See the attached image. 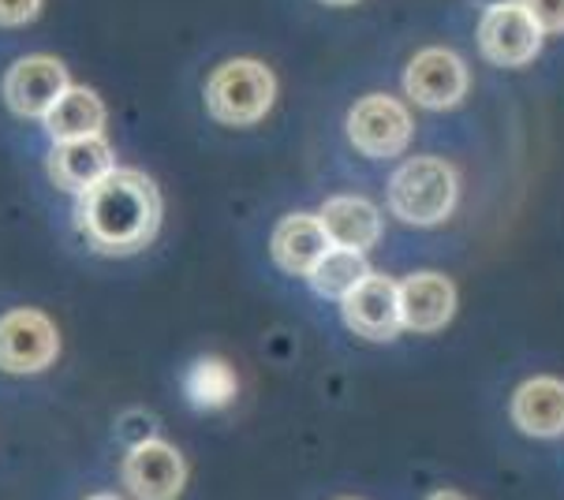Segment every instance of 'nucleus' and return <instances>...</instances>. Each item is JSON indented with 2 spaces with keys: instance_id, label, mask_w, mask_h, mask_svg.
Returning <instances> with one entry per match:
<instances>
[{
  "instance_id": "aec40b11",
  "label": "nucleus",
  "mask_w": 564,
  "mask_h": 500,
  "mask_svg": "<svg viewBox=\"0 0 564 500\" xmlns=\"http://www.w3.org/2000/svg\"><path fill=\"white\" fill-rule=\"evenodd\" d=\"M120 434H123V445L135 448L142 441H154L158 437V422L147 415V411H128L120 419Z\"/></svg>"
},
{
  "instance_id": "2eb2a0df",
  "label": "nucleus",
  "mask_w": 564,
  "mask_h": 500,
  "mask_svg": "<svg viewBox=\"0 0 564 500\" xmlns=\"http://www.w3.org/2000/svg\"><path fill=\"white\" fill-rule=\"evenodd\" d=\"M329 236H325V228H322V220L318 217H311V214H292V217H284L281 225H276V232H273V258H276V265L284 269V273H292V276H307L314 262L329 250Z\"/></svg>"
},
{
  "instance_id": "20e7f679",
  "label": "nucleus",
  "mask_w": 564,
  "mask_h": 500,
  "mask_svg": "<svg viewBox=\"0 0 564 500\" xmlns=\"http://www.w3.org/2000/svg\"><path fill=\"white\" fill-rule=\"evenodd\" d=\"M61 351L56 325L42 311H8L0 317V370L12 378H31L53 367Z\"/></svg>"
},
{
  "instance_id": "b1692460",
  "label": "nucleus",
  "mask_w": 564,
  "mask_h": 500,
  "mask_svg": "<svg viewBox=\"0 0 564 500\" xmlns=\"http://www.w3.org/2000/svg\"><path fill=\"white\" fill-rule=\"evenodd\" d=\"M325 4H356V0H325Z\"/></svg>"
},
{
  "instance_id": "f03ea898",
  "label": "nucleus",
  "mask_w": 564,
  "mask_h": 500,
  "mask_svg": "<svg viewBox=\"0 0 564 500\" xmlns=\"http://www.w3.org/2000/svg\"><path fill=\"white\" fill-rule=\"evenodd\" d=\"M460 198V176L442 157H411L389 180V209L411 228H434L448 220Z\"/></svg>"
},
{
  "instance_id": "f8f14e48",
  "label": "nucleus",
  "mask_w": 564,
  "mask_h": 500,
  "mask_svg": "<svg viewBox=\"0 0 564 500\" xmlns=\"http://www.w3.org/2000/svg\"><path fill=\"white\" fill-rule=\"evenodd\" d=\"M512 422L528 437L553 441L564 437V381L528 378L512 392Z\"/></svg>"
},
{
  "instance_id": "a211bd4d",
  "label": "nucleus",
  "mask_w": 564,
  "mask_h": 500,
  "mask_svg": "<svg viewBox=\"0 0 564 500\" xmlns=\"http://www.w3.org/2000/svg\"><path fill=\"white\" fill-rule=\"evenodd\" d=\"M367 273H370L367 250L329 247L318 258V262H314V269L307 273V281H311L314 292L325 295V300H344V295H348Z\"/></svg>"
},
{
  "instance_id": "7ed1b4c3",
  "label": "nucleus",
  "mask_w": 564,
  "mask_h": 500,
  "mask_svg": "<svg viewBox=\"0 0 564 500\" xmlns=\"http://www.w3.org/2000/svg\"><path fill=\"white\" fill-rule=\"evenodd\" d=\"M276 98V79L262 61H225L209 75L206 83V109L214 120L228 128H247V123L262 120Z\"/></svg>"
},
{
  "instance_id": "9b49d317",
  "label": "nucleus",
  "mask_w": 564,
  "mask_h": 500,
  "mask_svg": "<svg viewBox=\"0 0 564 500\" xmlns=\"http://www.w3.org/2000/svg\"><path fill=\"white\" fill-rule=\"evenodd\" d=\"M400 325L411 333L445 329L456 314V287L442 273H411L397 284Z\"/></svg>"
},
{
  "instance_id": "6ab92c4d",
  "label": "nucleus",
  "mask_w": 564,
  "mask_h": 500,
  "mask_svg": "<svg viewBox=\"0 0 564 500\" xmlns=\"http://www.w3.org/2000/svg\"><path fill=\"white\" fill-rule=\"evenodd\" d=\"M542 34H564V0H520Z\"/></svg>"
},
{
  "instance_id": "ddd939ff",
  "label": "nucleus",
  "mask_w": 564,
  "mask_h": 500,
  "mask_svg": "<svg viewBox=\"0 0 564 500\" xmlns=\"http://www.w3.org/2000/svg\"><path fill=\"white\" fill-rule=\"evenodd\" d=\"M117 169L112 161V150L101 134H90V139H72V142H56L50 153V176L53 184L68 195H83L86 187H94L105 172Z\"/></svg>"
},
{
  "instance_id": "dca6fc26",
  "label": "nucleus",
  "mask_w": 564,
  "mask_h": 500,
  "mask_svg": "<svg viewBox=\"0 0 564 500\" xmlns=\"http://www.w3.org/2000/svg\"><path fill=\"white\" fill-rule=\"evenodd\" d=\"M45 131L53 142H72V139H90L105 128V105L94 90L86 86H68V90L45 109Z\"/></svg>"
},
{
  "instance_id": "4468645a",
  "label": "nucleus",
  "mask_w": 564,
  "mask_h": 500,
  "mask_svg": "<svg viewBox=\"0 0 564 500\" xmlns=\"http://www.w3.org/2000/svg\"><path fill=\"white\" fill-rule=\"evenodd\" d=\"M322 228L329 236L333 247H348V250H370L381 239V214L375 209V202L359 198V195H337L322 206Z\"/></svg>"
},
{
  "instance_id": "9d476101",
  "label": "nucleus",
  "mask_w": 564,
  "mask_h": 500,
  "mask_svg": "<svg viewBox=\"0 0 564 500\" xmlns=\"http://www.w3.org/2000/svg\"><path fill=\"white\" fill-rule=\"evenodd\" d=\"M68 67L56 56H23L4 75V101L19 117L42 120L45 109L68 90Z\"/></svg>"
},
{
  "instance_id": "f257e3e1",
  "label": "nucleus",
  "mask_w": 564,
  "mask_h": 500,
  "mask_svg": "<svg viewBox=\"0 0 564 500\" xmlns=\"http://www.w3.org/2000/svg\"><path fill=\"white\" fill-rule=\"evenodd\" d=\"M75 225L98 254L128 258L154 243L161 228V191L147 172L112 169L79 195Z\"/></svg>"
},
{
  "instance_id": "5701e85b",
  "label": "nucleus",
  "mask_w": 564,
  "mask_h": 500,
  "mask_svg": "<svg viewBox=\"0 0 564 500\" xmlns=\"http://www.w3.org/2000/svg\"><path fill=\"white\" fill-rule=\"evenodd\" d=\"M86 500H120V497H112V493H98V497H86Z\"/></svg>"
},
{
  "instance_id": "1a4fd4ad",
  "label": "nucleus",
  "mask_w": 564,
  "mask_h": 500,
  "mask_svg": "<svg viewBox=\"0 0 564 500\" xmlns=\"http://www.w3.org/2000/svg\"><path fill=\"white\" fill-rule=\"evenodd\" d=\"M340 314L351 333L367 336V340H375V344L397 340V333L404 329V325H400V306H397V284L378 273H367L348 295H344Z\"/></svg>"
},
{
  "instance_id": "f3484780",
  "label": "nucleus",
  "mask_w": 564,
  "mask_h": 500,
  "mask_svg": "<svg viewBox=\"0 0 564 500\" xmlns=\"http://www.w3.org/2000/svg\"><path fill=\"white\" fill-rule=\"evenodd\" d=\"M184 396L195 411H221L240 396V378L221 355H203L184 373Z\"/></svg>"
},
{
  "instance_id": "4be33fe9",
  "label": "nucleus",
  "mask_w": 564,
  "mask_h": 500,
  "mask_svg": "<svg viewBox=\"0 0 564 500\" xmlns=\"http://www.w3.org/2000/svg\"><path fill=\"white\" fill-rule=\"evenodd\" d=\"M426 500H467L464 493H453V489H437V493H430Z\"/></svg>"
},
{
  "instance_id": "423d86ee",
  "label": "nucleus",
  "mask_w": 564,
  "mask_h": 500,
  "mask_svg": "<svg viewBox=\"0 0 564 500\" xmlns=\"http://www.w3.org/2000/svg\"><path fill=\"white\" fill-rule=\"evenodd\" d=\"M542 34L539 23L523 12L520 0H505V4L486 8L482 23H479V50L490 64L497 67H520L539 56L542 50Z\"/></svg>"
},
{
  "instance_id": "412c9836",
  "label": "nucleus",
  "mask_w": 564,
  "mask_h": 500,
  "mask_svg": "<svg viewBox=\"0 0 564 500\" xmlns=\"http://www.w3.org/2000/svg\"><path fill=\"white\" fill-rule=\"evenodd\" d=\"M42 12V0H0V26H23Z\"/></svg>"
},
{
  "instance_id": "0eeeda50",
  "label": "nucleus",
  "mask_w": 564,
  "mask_h": 500,
  "mask_svg": "<svg viewBox=\"0 0 564 500\" xmlns=\"http://www.w3.org/2000/svg\"><path fill=\"white\" fill-rule=\"evenodd\" d=\"M404 90L419 109L445 112L464 101L467 64L448 50H423L404 67Z\"/></svg>"
},
{
  "instance_id": "6e6552de",
  "label": "nucleus",
  "mask_w": 564,
  "mask_h": 500,
  "mask_svg": "<svg viewBox=\"0 0 564 500\" xmlns=\"http://www.w3.org/2000/svg\"><path fill=\"white\" fill-rule=\"evenodd\" d=\"M123 486L139 500H176L187 486V464L161 437L142 441L123 456Z\"/></svg>"
},
{
  "instance_id": "39448f33",
  "label": "nucleus",
  "mask_w": 564,
  "mask_h": 500,
  "mask_svg": "<svg viewBox=\"0 0 564 500\" xmlns=\"http://www.w3.org/2000/svg\"><path fill=\"white\" fill-rule=\"evenodd\" d=\"M348 139L367 157H397L411 142V117L389 94H367L348 112Z\"/></svg>"
}]
</instances>
